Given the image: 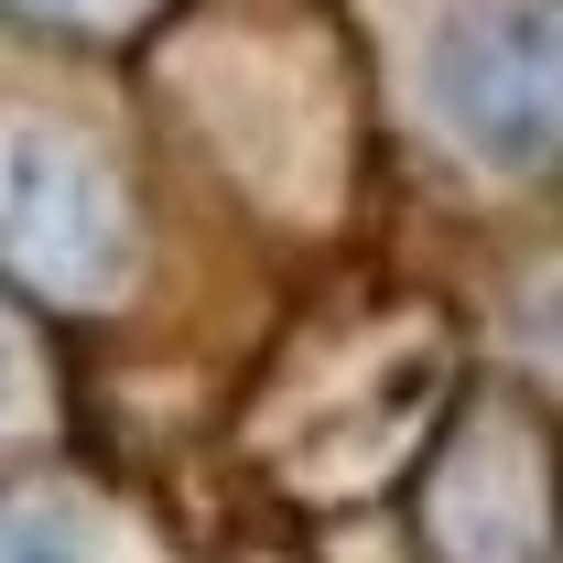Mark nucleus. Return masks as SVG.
Here are the masks:
<instances>
[{"mask_svg": "<svg viewBox=\"0 0 563 563\" xmlns=\"http://www.w3.org/2000/svg\"><path fill=\"white\" fill-rule=\"evenodd\" d=\"M0 401H11V357H0Z\"/></svg>", "mask_w": 563, "mask_h": 563, "instance_id": "nucleus-3", "label": "nucleus"}, {"mask_svg": "<svg viewBox=\"0 0 563 563\" xmlns=\"http://www.w3.org/2000/svg\"><path fill=\"white\" fill-rule=\"evenodd\" d=\"M433 109L498 174L563 152V0H477L433 44Z\"/></svg>", "mask_w": 563, "mask_h": 563, "instance_id": "nucleus-1", "label": "nucleus"}, {"mask_svg": "<svg viewBox=\"0 0 563 563\" xmlns=\"http://www.w3.org/2000/svg\"><path fill=\"white\" fill-rule=\"evenodd\" d=\"M0 250L55 292H87V282L120 272V207H109V174L66 152V141L22 131L0 141Z\"/></svg>", "mask_w": 563, "mask_h": 563, "instance_id": "nucleus-2", "label": "nucleus"}]
</instances>
